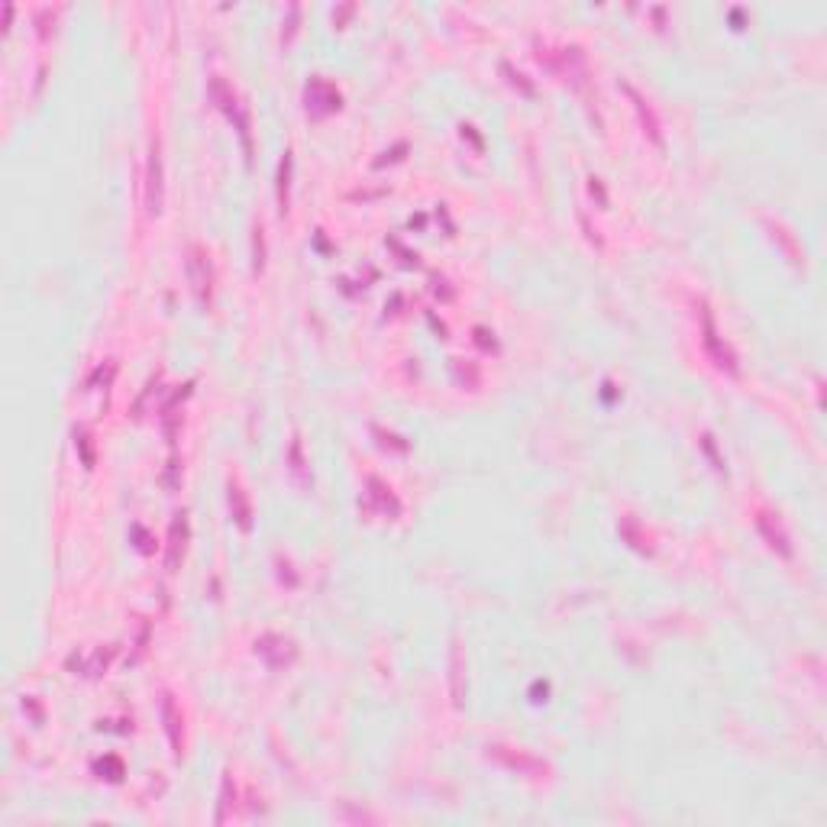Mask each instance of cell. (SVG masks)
I'll return each mask as SVG.
<instances>
[{
    "instance_id": "obj_1",
    "label": "cell",
    "mask_w": 827,
    "mask_h": 827,
    "mask_svg": "<svg viewBox=\"0 0 827 827\" xmlns=\"http://www.w3.org/2000/svg\"><path fill=\"white\" fill-rule=\"evenodd\" d=\"M210 100H214L217 107L226 114V120L233 123V130L240 133V143H242V152H246V162H252V130H249V110H246V104H242V98L233 91V84H226V78H220V75H214L210 78Z\"/></svg>"
},
{
    "instance_id": "obj_2",
    "label": "cell",
    "mask_w": 827,
    "mask_h": 827,
    "mask_svg": "<svg viewBox=\"0 0 827 827\" xmlns=\"http://www.w3.org/2000/svg\"><path fill=\"white\" fill-rule=\"evenodd\" d=\"M165 204V169H162V139H149V159H146V214L159 217Z\"/></svg>"
},
{
    "instance_id": "obj_3",
    "label": "cell",
    "mask_w": 827,
    "mask_h": 827,
    "mask_svg": "<svg viewBox=\"0 0 827 827\" xmlns=\"http://www.w3.org/2000/svg\"><path fill=\"white\" fill-rule=\"evenodd\" d=\"M187 285L194 291L197 304L207 307L210 304V291H214V272H210V256L201 242L187 246Z\"/></svg>"
},
{
    "instance_id": "obj_4",
    "label": "cell",
    "mask_w": 827,
    "mask_h": 827,
    "mask_svg": "<svg viewBox=\"0 0 827 827\" xmlns=\"http://www.w3.org/2000/svg\"><path fill=\"white\" fill-rule=\"evenodd\" d=\"M702 343L704 349H708V356L714 359V365L718 369H724L727 375H737L740 365H737V356H734V349L724 343V337L718 333V327H714V314L708 304H702Z\"/></svg>"
},
{
    "instance_id": "obj_5",
    "label": "cell",
    "mask_w": 827,
    "mask_h": 827,
    "mask_svg": "<svg viewBox=\"0 0 827 827\" xmlns=\"http://www.w3.org/2000/svg\"><path fill=\"white\" fill-rule=\"evenodd\" d=\"M304 104H307V114L311 116H327L337 114L343 107V94L333 81H327L323 75H311V81L304 84Z\"/></svg>"
},
{
    "instance_id": "obj_6",
    "label": "cell",
    "mask_w": 827,
    "mask_h": 827,
    "mask_svg": "<svg viewBox=\"0 0 827 827\" xmlns=\"http://www.w3.org/2000/svg\"><path fill=\"white\" fill-rule=\"evenodd\" d=\"M256 653L265 659L272 669H281V666H291L294 659H297V643H294L291 637H285V633L268 631V633H262V637H256Z\"/></svg>"
},
{
    "instance_id": "obj_7",
    "label": "cell",
    "mask_w": 827,
    "mask_h": 827,
    "mask_svg": "<svg viewBox=\"0 0 827 827\" xmlns=\"http://www.w3.org/2000/svg\"><path fill=\"white\" fill-rule=\"evenodd\" d=\"M488 756H491V759H498L501 766H507V769L520 773V775H534V779H540V775L550 773V766L543 763V759H536V756H527V753H520V750L501 747V743H491Z\"/></svg>"
},
{
    "instance_id": "obj_8",
    "label": "cell",
    "mask_w": 827,
    "mask_h": 827,
    "mask_svg": "<svg viewBox=\"0 0 827 827\" xmlns=\"http://www.w3.org/2000/svg\"><path fill=\"white\" fill-rule=\"evenodd\" d=\"M756 527H759L763 540L769 543L782 559H791V540H789V534H785V527L779 524V514H773V511H756Z\"/></svg>"
},
{
    "instance_id": "obj_9",
    "label": "cell",
    "mask_w": 827,
    "mask_h": 827,
    "mask_svg": "<svg viewBox=\"0 0 827 827\" xmlns=\"http://www.w3.org/2000/svg\"><path fill=\"white\" fill-rule=\"evenodd\" d=\"M114 653H116V647H98L94 653H91V659H84V656L78 653V649H75L72 656L65 659V666L72 669L75 676L81 672V676H91V679H94V676H104V672H107V666H110V659H114Z\"/></svg>"
},
{
    "instance_id": "obj_10",
    "label": "cell",
    "mask_w": 827,
    "mask_h": 827,
    "mask_svg": "<svg viewBox=\"0 0 827 827\" xmlns=\"http://www.w3.org/2000/svg\"><path fill=\"white\" fill-rule=\"evenodd\" d=\"M621 91L627 94V98L633 100V110H637V116H640V126H643V133L653 139V143L663 149V130H659V120H656V114H653V107H649V100L643 98L640 91L633 88L631 81H621Z\"/></svg>"
},
{
    "instance_id": "obj_11",
    "label": "cell",
    "mask_w": 827,
    "mask_h": 827,
    "mask_svg": "<svg viewBox=\"0 0 827 827\" xmlns=\"http://www.w3.org/2000/svg\"><path fill=\"white\" fill-rule=\"evenodd\" d=\"M185 546H187V514L178 511L171 517L169 524V552H165V569L175 572L181 566V556H185Z\"/></svg>"
},
{
    "instance_id": "obj_12",
    "label": "cell",
    "mask_w": 827,
    "mask_h": 827,
    "mask_svg": "<svg viewBox=\"0 0 827 827\" xmlns=\"http://www.w3.org/2000/svg\"><path fill=\"white\" fill-rule=\"evenodd\" d=\"M365 488H369V507H375V511L385 517L401 514V501L394 498L392 485H385L378 475H369V479H365Z\"/></svg>"
},
{
    "instance_id": "obj_13",
    "label": "cell",
    "mask_w": 827,
    "mask_h": 827,
    "mask_svg": "<svg viewBox=\"0 0 827 827\" xmlns=\"http://www.w3.org/2000/svg\"><path fill=\"white\" fill-rule=\"evenodd\" d=\"M162 724H165V734H169V743H171V753L175 759H181L185 753V737H181V711L171 695H162Z\"/></svg>"
},
{
    "instance_id": "obj_14",
    "label": "cell",
    "mask_w": 827,
    "mask_h": 827,
    "mask_svg": "<svg viewBox=\"0 0 827 827\" xmlns=\"http://www.w3.org/2000/svg\"><path fill=\"white\" fill-rule=\"evenodd\" d=\"M226 501H230V511H233V520L240 527L242 534L252 527V504H249V495L246 488L240 485V479H230L226 481Z\"/></svg>"
},
{
    "instance_id": "obj_15",
    "label": "cell",
    "mask_w": 827,
    "mask_h": 827,
    "mask_svg": "<svg viewBox=\"0 0 827 827\" xmlns=\"http://www.w3.org/2000/svg\"><path fill=\"white\" fill-rule=\"evenodd\" d=\"M291 169H294V155H291V149H285L281 152V162H278V181H275L278 214L281 217L291 210Z\"/></svg>"
},
{
    "instance_id": "obj_16",
    "label": "cell",
    "mask_w": 827,
    "mask_h": 827,
    "mask_svg": "<svg viewBox=\"0 0 827 827\" xmlns=\"http://www.w3.org/2000/svg\"><path fill=\"white\" fill-rule=\"evenodd\" d=\"M94 773H98L100 779H107V782H120L126 775V766L120 756L107 753V756H100V759H94Z\"/></svg>"
},
{
    "instance_id": "obj_17",
    "label": "cell",
    "mask_w": 827,
    "mask_h": 827,
    "mask_svg": "<svg viewBox=\"0 0 827 827\" xmlns=\"http://www.w3.org/2000/svg\"><path fill=\"white\" fill-rule=\"evenodd\" d=\"M75 449L81 453V463H84V469H94L98 456H94V443H91V433L84 427H75Z\"/></svg>"
},
{
    "instance_id": "obj_18",
    "label": "cell",
    "mask_w": 827,
    "mask_h": 827,
    "mask_svg": "<svg viewBox=\"0 0 827 827\" xmlns=\"http://www.w3.org/2000/svg\"><path fill=\"white\" fill-rule=\"evenodd\" d=\"M236 801V785H233V779H230V773L223 775V785H220V808H217V824H223V821L230 818L226 811H230V805Z\"/></svg>"
},
{
    "instance_id": "obj_19",
    "label": "cell",
    "mask_w": 827,
    "mask_h": 827,
    "mask_svg": "<svg viewBox=\"0 0 827 827\" xmlns=\"http://www.w3.org/2000/svg\"><path fill=\"white\" fill-rule=\"evenodd\" d=\"M501 72L507 75V81H511V84H514V88L520 91V94H527V98H534V94H536L534 81L527 78L524 72H517V68H514V65H511V62H501Z\"/></svg>"
},
{
    "instance_id": "obj_20",
    "label": "cell",
    "mask_w": 827,
    "mask_h": 827,
    "mask_svg": "<svg viewBox=\"0 0 827 827\" xmlns=\"http://www.w3.org/2000/svg\"><path fill=\"white\" fill-rule=\"evenodd\" d=\"M621 534L627 536V540H631V546H633V550H640V552H653V546H649V540L640 534V530H637V524H633L631 517H621Z\"/></svg>"
},
{
    "instance_id": "obj_21",
    "label": "cell",
    "mask_w": 827,
    "mask_h": 827,
    "mask_svg": "<svg viewBox=\"0 0 827 827\" xmlns=\"http://www.w3.org/2000/svg\"><path fill=\"white\" fill-rule=\"evenodd\" d=\"M265 268V233H262V223L252 226V272H262Z\"/></svg>"
},
{
    "instance_id": "obj_22",
    "label": "cell",
    "mask_w": 827,
    "mask_h": 827,
    "mask_svg": "<svg viewBox=\"0 0 827 827\" xmlns=\"http://www.w3.org/2000/svg\"><path fill=\"white\" fill-rule=\"evenodd\" d=\"M449 666H453V698L456 704H463V656H459L456 643H453V653H449Z\"/></svg>"
},
{
    "instance_id": "obj_23",
    "label": "cell",
    "mask_w": 827,
    "mask_h": 827,
    "mask_svg": "<svg viewBox=\"0 0 827 827\" xmlns=\"http://www.w3.org/2000/svg\"><path fill=\"white\" fill-rule=\"evenodd\" d=\"M372 433L378 436V443L382 446H392V449H398V453H408V440H401L398 433H392V430L378 427V424H372Z\"/></svg>"
},
{
    "instance_id": "obj_24",
    "label": "cell",
    "mask_w": 827,
    "mask_h": 827,
    "mask_svg": "<svg viewBox=\"0 0 827 827\" xmlns=\"http://www.w3.org/2000/svg\"><path fill=\"white\" fill-rule=\"evenodd\" d=\"M288 463H291V472L297 475V481H307V472H304V456H301V440H297V436L291 440V449H288Z\"/></svg>"
},
{
    "instance_id": "obj_25",
    "label": "cell",
    "mask_w": 827,
    "mask_h": 827,
    "mask_svg": "<svg viewBox=\"0 0 827 827\" xmlns=\"http://www.w3.org/2000/svg\"><path fill=\"white\" fill-rule=\"evenodd\" d=\"M297 17H301V7L291 3V7H288V20L281 23V42H291L294 39V33H297Z\"/></svg>"
},
{
    "instance_id": "obj_26",
    "label": "cell",
    "mask_w": 827,
    "mask_h": 827,
    "mask_svg": "<svg viewBox=\"0 0 827 827\" xmlns=\"http://www.w3.org/2000/svg\"><path fill=\"white\" fill-rule=\"evenodd\" d=\"M453 372H456V378H459V382H465V378H469V388H475V385H479V369H475V365H465V369H463V359H453Z\"/></svg>"
},
{
    "instance_id": "obj_27",
    "label": "cell",
    "mask_w": 827,
    "mask_h": 827,
    "mask_svg": "<svg viewBox=\"0 0 827 827\" xmlns=\"http://www.w3.org/2000/svg\"><path fill=\"white\" fill-rule=\"evenodd\" d=\"M475 343H479L481 349H498V339H495V333L485 327H475Z\"/></svg>"
},
{
    "instance_id": "obj_28",
    "label": "cell",
    "mask_w": 827,
    "mask_h": 827,
    "mask_svg": "<svg viewBox=\"0 0 827 827\" xmlns=\"http://www.w3.org/2000/svg\"><path fill=\"white\" fill-rule=\"evenodd\" d=\"M702 446H704V453L711 456V463H714V469L718 472H724V459L718 456V449H714V440H711V433H704L702 436Z\"/></svg>"
},
{
    "instance_id": "obj_29",
    "label": "cell",
    "mask_w": 827,
    "mask_h": 827,
    "mask_svg": "<svg viewBox=\"0 0 827 827\" xmlns=\"http://www.w3.org/2000/svg\"><path fill=\"white\" fill-rule=\"evenodd\" d=\"M133 536L139 540V543H136V546H139V552H152V540H149V534H146V527L136 524L133 527Z\"/></svg>"
},
{
    "instance_id": "obj_30",
    "label": "cell",
    "mask_w": 827,
    "mask_h": 827,
    "mask_svg": "<svg viewBox=\"0 0 827 827\" xmlns=\"http://www.w3.org/2000/svg\"><path fill=\"white\" fill-rule=\"evenodd\" d=\"M404 149H408V143H398L392 152H382V159H375V169H382L385 162H398V159H401L398 152H404Z\"/></svg>"
},
{
    "instance_id": "obj_31",
    "label": "cell",
    "mask_w": 827,
    "mask_h": 827,
    "mask_svg": "<svg viewBox=\"0 0 827 827\" xmlns=\"http://www.w3.org/2000/svg\"><path fill=\"white\" fill-rule=\"evenodd\" d=\"M588 191H592V194H598V201H601V204H608V194H605V187H601V178H595V175H592V178H588Z\"/></svg>"
},
{
    "instance_id": "obj_32",
    "label": "cell",
    "mask_w": 827,
    "mask_h": 827,
    "mask_svg": "<svg viewBox=\"0 0 827 827\" xmlns=\"http://www.w3.org/2000/svg\"><path fill=\"white\" fill-rule=\"evenodd\" d=\"M578 220H582V226H585L588 240L595 242V246H601V236H598V230H595V226H592V223H588V217H585V214H578Z\"/></svg>"
},
{
    "instance_id": "obj_33",
    "label": "cell",
    "mask_w": 827,
    "mask_h": 827,
    "mask_svg": "<svg viewBox=\"0 0 827 827\" xmlns=\"http://www.w3.org/2000/svg\"><path fill=\"white\" fill-rule=\"evenodd\" d=\"M546 692H550V685H546V682H534V688H530L534 702H546Z\"/></svg>"
},
{
    "instance_id": "obj_34",
    "label": "cell",
    "mask_w": 827,
    "mask_h": 827,
    "mask_svg": "<svg viewBox=\"0 0 827 827\" xmlns=\"http://www.w3.org/2000/svg\"><path fill=\"white\" fill-rule=\"evenodd\" d=\"M349 13H353V7H343V10H339V13H333V20H337V23H343V20H346Z\"/></svg>"
}]
</instances>
